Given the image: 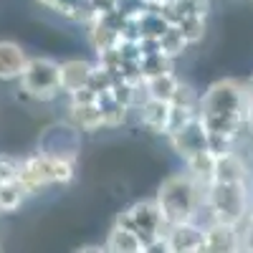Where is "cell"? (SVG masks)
<instances>
[{"label": "cell", "instance_id": "17", "mask_svg": "<svg viewBox=\"0 0 253 253\" xmlns=\"http://www.w3.org/2000/svg\"><path fill=\"white\" fill-rule=\"evenodd\" d=\"M187 172L193 175L203 187L213 180V172H215V155L210 150H203V152H195L193 157H187Z\"/></svg>", "mask_w": 253, "mask_h": 253}, {"label": "cell", "instance_id": "38", "mask_svg": "<svg viewBox=\"0 0 253 253\" xmlns=\"http://www.w3.org/2000/svg\"><path fill=\"white\" fill-rule=\"evenodd\" d=\"M0 253H5V251H3V243H0Z\"/></svg>", "mask_w": 253, "mask_h": 253}, {"label": "cell", "instance_id": "36", "mask_svg": "<svg viewBox=\"0 0 253 253\" xmlns=\"http://www.w3.org/2000/svg\"><path fill=\"white\" fill-rule=\"evenodd\" d=\"M101 253H114V251H109L107 246H104V248H101Z\"/></svg>", "mask_w": 253, "mask_h": 253}, {"label": "cell", "instance_id": "7", "mask_svg": "<svg viewBox=\"0 0 253 253\" xmlns=\"http://www.w3.org/2000/svg\"><path fill=\"white\" fill-rule=\"evenodd\" d=\"M203 253H243L238 225L210 220L203 228Z\"/></svg>", "mask_w": 253, "mask_h": 253}, {"label": "cell", "instance_id": "1", "mask_svg": "<svg viewBox=\"0 0 253 253\" xmlns=\"http://www.w3.org/2000/svg\"><path fill=\"white\" fill-rule=\"evenodd\" d=\"M200 190H205V187L190 172L170 175L160 185L155 203L160 205V213H162L167 228L195 220L200 205H205V193H200Z\"/></svg>", "mask_w": 253, "mask_h": 253}, {"label": "cell", "instance_id": "12", "mask_svg": "<svg viewBox=\"0 0 253 253\" xmlns=\"http://www.w3.org/2000/svg\"><path fill=\"white\" fill-rule=\"evenodd\" d=\"M139 119L150 132L165 134L167 132V119H170V101H157V99H144L139 104Z\"/></svg>", "mask_w": 253, "mask_h": 253}, {"label": "cell", "instance_id": "30", "mask_svg": "<svg viewBox=\"0 0 253 253\" xmlns=\"http://www.w3.org/2000/svg\"><path fill=\"white\" fill-rule=\"evenodd\" d=\"M96 91H91L89 86H84V89H79V91H74V94H69V99H71V104H94L96 101Z\"/></svg>", "mask_w": 253, "mask_h": 253}, {"label": "cell", "instance_id": "3", "mask_svg": "<svg viewBox=\"0 0 253 253\" xmlns=\"http://www.w3.org/2000/svg\"><path fill=\"white\" fill-rule=\"evenodd\" d=\"M205 208L213 220L238 225L248 210V185L210 180L205 185Z\"/></svg>", "mask_w": 253, "mask_h": 253}, {"label": "cell", "instance_id": "10", "mask_svg": "<svg viewBox=\"0 0 253 253\" xmlns=\"http://www.w3.org/2000/svg\"><path fill=\"white\" fill-rule=\"evenodd\" d=\"M28 66V53L15 41H0V81H18Z\"/></svg>", "mask_w": 253, "mask_h": 253}, {"label": "cell", "instance_id": "5", "mask_svg": "<svg viewBox=\"0 0 253 253\" xmlns=\"http://www.w3.org/2000/svg\"><path fill=\"white\" fill-rule=\"evenodd\" d=\"M114 225H122L126 230H132V233H137V238L142 241V248L167 233V223H165L160 205L155 200H139V203L129 205L117 215Z\"/></svg>", "mask_w": 253, "mask_h": 253}, {"label": "cell", "instance_id": "15", "mask_svg": "<svg viewBox=\"0 0 253 253\" xmlns=\"http://www.w3.org/2000/svg\"><path fill=\"white\" fill-rule=\"evenodd\" d=\"M61 18L74 20V23H91L96 18V10L91 5V0H56L53 8Z\"/></svg>", "mask_w": 253, "mask_h": 253}, {"label": "cell", "instance_id": "28", "mask_svg": "<svg viewBox=\"0 0 253 253\" xmlns=\"http://www.w3.org/2000/svg\"><path fill=\"white\" fill-rule=\"evenodd\" d=\"M114 8H117L122 15H126V18H139L150 5H147L144 0H117Z\"/></svg>", "mask_w": 253, "mask_h": 253}, {"label": "cell", "instance_id": "34", "mask_svg": "<svg viewBox=\"0 0 253 253\" xmlns=\"http://www.w3.org/2000/svg\"><path fill=\"white\" fill-rule=\"evenodd\" d=\"M144 3L150 5V8H160L162 3H167V0H144Z\"/></svg>", "mask_w": 253, "mask_h": 253}, {"label": "cell", "instance_id": "22", "mask_svg": "<svg viewBox=\"0 0 253 253\" xmlns=\"http://www.w3.org/2000/svg\"><path fill=\"white\" fill-rule=\"evenodd\" d=\"M26 198H28V193L23 190V185H20L18 180L3 182L0 185V213H13V210H18L20 205H23Z\"/></svg>", "mask_w": 253, "mask_h": 253}, {"label": "cell", "instance_id": "16", "mask_svg": "<svg viewBox=\"0 0 253 253\" xmlns=\"http://www.w3.org/2000/svg\"><path fill=\"white\" fill-rule=\"evenodd\" d=\"M86 26H89V41H91L96 56L119 46V41H122V38H119V31H114L112 26H107L99 15L91 20V23H86Z\"/></svg>", "mask_w": 253, "mask_h": 253}, {"label": "cell", "instance_id": "6", "mask_svg": "<svg viewBox=\"0 0 253 253\" xmlns=\"http://www.w3.org/2000/svg\"><path fill=\"white\" fill-rule=\"evenodd\" d=\"M18 81H20V91L36 101H53L61 94L58 63L53 58H46V56L28 58V66Z\"/></svg>", "mask_w": 253, "mask_h": 253}, {"label": "cell", "instance_id": "9", "mask_svg": "<svg viewBox=\"0 0 253 253\" xmlns=\"http://www.w3.org/2000/svg\"><path fill=\"white\" fill-rule=\"evenodd\" d=\"M94 71V63L84 58H69L58 63V86L63 94H74L84 86H89V79Z\"/></svg>", "mask_w": 253, "mask_h": 253}, {"label": "cell", "instance_id": "20", "mask_svg": "<svg viewBox=\"0 0 253 253\" xmlns=\"http://www.w3.org/2000/svg\"><path fill=\"white\" fill-rule=\"evenodd\" d=\"M96 104L101 107V114H104V126H119L124 124L126 119V112H129V107H124V104H119L109 91H104L96 96Z\"/></svg>", "mask_w": 253, "mask_h": 253}, {"label": "cell", "instance_id": "19", "mask_svg": "<svg viewBox=\"0 0 253 253\" xmlns=\"http://www.w3.org/2000/svg\"><path fill=\"white\" fill-rule=\"evenodd\" d=\"M137 20V26H139V33H142V38H160L167 28H170V23L165 20V15L157 10V8H147L139 18H134Z\"/></svg>", "mask_w": 253, "mask_h": 253}, {"label": "cell", "instance_id": "2", "mask_svg": "<svg viewBox=\"0 0 253 253\" xmlns=\"http://www.w3.org/2000/svg\"><path fill=\"white\" fill-rule=\"evenodd\" d=\"M76 175L74 155L63 152H36L26 160H20V172L18 182L23 185L28 195H36L41 190H46L51 185H69Z\"/></svg>", "mask_w": 253, "mask_h": 253}, {"label": "cell", "instance_id": "33", "mask_svg": "<svg viewBox=\"0 0 253 253\" xmlns=\"http://www.w3.org/2000/svg\"><path fill=\"white\" fill-rule=\"evenodd\" d=\"M76 253H101V248H99V246H84V248H79Z\"/></svg>", "mask_w": 253, "mask_h": 253}, {"label": "cell", "instance_id": "29", "mask_svg": "<svg viewBox=\"0 0 253 253\" xmlns=\"http://www.w3.org/2000/svg\"><path fill=\"white\" fill-rule=\"evenodd\" d=\"M142 253H175V251H172L170 241H167V236H160V238H155L152 243H147V246L142 248Z\"/></svg>", "mask_w": 253, "mask_h": 253}, {"label": "cell", "instance_id": "26", "mask_svg": "<svg viewBox=\"0 0 253 253\" xmlns=\"http://www.w3.org/2000/svg\"><path fill=\"white\" fill-rule=\"evenodd\" d=\"M114 74H109L107 69H101V66H94L91 71V79H89V89L96 91V94H104V91H109L112 89V84H114Z\"/></svg>", "mask_w": 253, "mask_h": 253}, {"label": "cell", "instance_id": "23", "mask_svg": "<svg viewBox=\"0 0 253 253\" xmlns=\"http://www.w3.org/2000/svg\"><path fill=\"white\" fill-rule=\"evenodd\" d=\"M139 69H142V79H150V76H160L172 71V58H167L165 53H152V56H142L139 61Z\"/></svg>", "mask_w": 253, "mask_h": 253}, {"label": "cell", "instance_id": "13", "mask_svg": "<svg viewBox=\"0 0 253 253\" xmlns=\"http://www.w3.org/2000/svg\"><path fill=\"white\" fill-rule=\"evenodd\" d=\"M71 122L76 129H84V132H96L104 126V114H101V107L94 101V104H71Z\"/></svg>", "mask_w": 253, "mask_h": 253}, {"label": "cell", "instance_id": "4", "mask_svg": "<svg viewBox=\"0 0 253 253\" xmlns=\"http://www.w3.org/2000/svg\"><path fill=\"white\" fill-rule=\"evenodd\" d=\"M246 91L236 79H220L210 84L198 101V114H220V117H243L246 114Z\"/></svg>", "mask_w": 253, "mask_h": 253}, {"label": "cell", "instance_id": "32", "mask_svg": "<svg viewBox=\"0 0 253 253\" xmlns=\"http://www.w3.org/2000/svg\"><path fill=\"white\" fill-rule=\"evenodd\" d=\"M243 91H246V101H253V76L243 81Z\"/></svg>", "mask_w": 253, "mask_h": 253}, {"label": "cell", "instance_id": "27", "mask_svg": "<svg viewBox=\"0 0 253 253\" xmlns=\"http://www.w3.org/2000/svg\"><path fill=\"white\" fill-rule=\"evenodd\" d=\"M18 172H20V160L8 157V155H0V185L18 180Z\"/></svg>", "mask_w": 253, "mask_h": 253}, {"label": "cell", "instance_id": "8", "mask_svg": "<svg viewBox=\"0 0 253 253\" xmlns=\"http://www.w3.org/2000/svg\"><path fill=\"white\" fill-rule=\"evenodd\" d=\"M170 147L182 157V160H187V157H193L195 152H203V150H208V129L203 126V122L195 117L190 124H185L182 129H177V132H172L170 137Z\"/></svg>", "mask_w": 253, "mask_h": 253}, {"label": "cell", "instance_id": "11", "mask_svg": "<svg viewBox=\"0 0 253 253\" xmlns=\"http://www.w3.org/2000/svg\"><path fill=\"white\" fill-rule=\"evenodd\" d=\"M165 236H167V241H170L175 253H190V251H200L203 248V228L195 220L170 225Z\"/></svg>", "mask_w": 253, "mask_h": 253}, {"label": "cell", "instance_id": "14", "mask_svg": "<svg viewBox=\"0 0 253 253\" xmlns=\"http://www.w3.org/2000/svg\"><path fill=\"white\" fill-rule=\"evenodd\" d=\"M177 79L172 71L167 74H160V76H150L142 81V89H144V96L147 99H157V101H172L175 96V89H177Z\"/></svg>", "mask_w": 253, "mask_h": 253}, {"label": "cell", "instance_id": "35", "mask_svg": "<svg viewBox=\"0 0 253 253\" xmlns=\"http://www.w3.org/2000/svg\"><path fill=\"white\" fill-rule=\"evenodd\" d=\"M36 3H41V5H46V8H53V3H56V0H36Z\"/></svg>", "mask_w": 253, "mask_h": 253}, {"label": "cell", "instance_id": "21", "mask_svg": "<svg viewBox=\"0 0 253 253\" xmlns=\"http://www.w3.org/2000/svg\"><path fill=\"white\" fill-rule=\"evenodd\" d=\"M187 38L182 36V31L177 28V26H170L162 36H160V51L167 56V58H177V56H182L185 51H187Z\"/></svg>", "mask_w": 253, "mask_h": 253}, {"label": "cell", "instance_id": "24", "mask_svg": "<svg viewBox=\"0 0 253 253\" xmlns=\"http://www.w3.org/2000/svg\"><path fill=\"white\" fill-rule=\"evenodd\" d=\"M177 28H180L182 36L187 38V43L193 46V43H198V41L205 36V18H200V15H195V18H182L180 23H177Z\"/></svg>", "mask_w": 253, "mask_h": 253}, {"label": "cell", "instance_id": "25", "mask_svg": "<svg viewBox=\"0 0 253 253\" xmlns=\"http://www.w3.org/2000/svg\"><path fill=\"white\" fill-rule=\"evenodd\" d=\"M198 101H200V96L195 94V89L180 81V84H177V89H175V96H172V101H170V104H175V107H187V109H198Z\"/></svg>", "mask_w": 253, "mask_h": 253}, {"label": "cell", "instance_id": "31", "mask_svg": "<svg viewBox=\"0 0 253 253\" xmlns=\"http://www.w3.org/2000/svg\"><path fill=\"white\" fill-rule=\"evenodd\" d=\"M241 246H243V253H253V215L246 223V230L241 236Z\"/></svg>", "mask_w": 253, "mask_h": 253}, {"label": "cell", "instance_id": "39", "mask_svg": "<svg viewBox=\"0 0 253 253\" xmlns=\"http://www.w3.org/2000/svg\"><path fill=\"white\" fill-rule=\"evenodd\" d=\"M0 215H3V213H0Z\"/></svg>", "mask_w": 253, "mask_h": 253}, {"label": "cell", "instance_id": "18", "mask_svg": "<svg viewBox=\"0 0 253 253\" xmlns=\"http://www.w3.org/2000/svg\"><path fill=\"white\" fill-rule=\"evenodd\" d=\"M107 248L114 251V253H142V241L137 238V233H132V230H126L122 225H114L109 230Z\"/></svg>", "mask_w": 253, "mask_h": 253}, {"label": "cell", "instance_id": "37", "mask_svg": "<svg viewBox=\"0 0 253 253\" xmlns=\"http://www.w3.org/2000/svg\"><path fill=\"white\" fill-rule=\"evenodd\" d=\"M190 253H203V248H200V251H190Z\"/></svg>", "mask_w": 253, "mask_h": 253}]
</instances>
